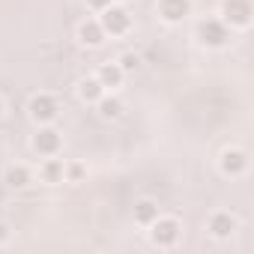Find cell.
Masks as SVG:
<instances>
[{
	"label": "cell",
	"mask_w": 254,
	"mask_h": 254,
	"mask_svg": "<svg viewBox=\"0 0 254 254\" xmlns=\"http://www.w3.org/2000/svg\"><path fill=\"white\" fill-rule=\"evenodd\" d=\"M153 230H150V239H153V245H159V248H171V245H177V239H180V221L177 218H156L153 224H150Z\"/></svg>",
	"instance_id": "obj_3"
},
{
	"label": "cell",
	"mask_w": 254,
	"mask_h": 254,
	"mask_svg": "<svg viewBox=\"0 0 254 254\" xmlns=\"http://www.w3.org/2000/svg\"><path fill=\"white\" fill-rule=\"evenodd\" d=\"M102 93H105V87L99 84V78H84V81L78 84V96H81L84 102H99Z\"/></svg>",
	"instance_id": "obj_13"
},
{
	"label": "cell",
	"mask_w": 254,
	"mask_h": 254,
	"mask_svg": "<svg viewBox=\"0 0 254 254\" xmlns=\"http://www.w3.org/2000/svg\"><path fill=\"white\" fill-rule=\"evenodd\" d=\"M96 108H99V117H102V120H117V117L123 114V102H120L117 96H105V93H102V99L96 102Z\"/></svg>",
	"instance_id": "obj_12"
},
{
	"label": "cell",
	"mask_w": 254,
	"mask_h": 254,
	"mask_svg": "<svg viewBox=\"0 0 254 254\" xmlns=\"http://www.w3.org/2000/svg\"><path fill=\"white\" fill-rule=\"evenodd\" d=\"M27 183H30V168H24V165L6 168V186L9 189H24Z\"/></svg>",
	"instance_id": "obj_15"
},
{
	"label": "cell",
	"mask_w": 254,
	"mask_h": 254,
	"mask_svg": "<svg viewBox=\"0 0 254 254\" xmlns=\"http://www.w3.org/2000/svg\"><path fill=\"white\" fill-rule=\"evenodd\" d=\"M63 177H66V180H72V183H78V180L84 177V165H78V162L63 165Z\"/></svg>",
	"instance_id": "obj_18"
},
{
	"label": "cell",
	"mask_w": 254,
	"mask_h": 254,
	"mask_svg": "<svg viewBox=\"0 0 254 254\" xmlns=\"http://www.w3.org/2000/svg\"><path fill=\"white\" fill-rule=\"evenodd\" d=\"M0 117H3V105H0Z\"/></svg>",
	"instance_id": "obj_21"
},
{
	"label": "cell",
	"mask_w": 254,
	"mask_h": 254,
	"mask_svg": "<svg viewBox=\"0 0 254 254\" xmlns=\"http://www.w3.org/2000/svg\"><path fill=\"white\" fill-rule=\"evenodd\" d=\"M218 165H221V174H227V177H239V174L248 168V156H245L242 150H224Z\"/></svg>",
	"instance_id": "obj_9"
},
{
	"label": "cell",
	"mask_w": 254,
	"mask_h": 254,
	"mask_svg": "<svg viewBox=\"0 0 254 254\" xmlns=\"http://www.w3.org/2000/svg\"><path fill=\"white\" fill-rule=\"evenodd\" d=\"M111 3H114V0H87V6H90V9H96V12H102V9H108Z\"/></svg>",
	"instance_id": "obj_19"
},
{
	"label": "cell",
	"mask_w": 254,
	"mask_h": 254,
	"mask_svg": "<svg viewBox=\"0 0 254 254\" xmlns=\"http://www.w3.org/2000/svg\"><path fill=\"white\" fill-rule=\"evenodd\" d=\"M156 218H159V206H156L153 200H138V203H135V221H138V224H147V227H150Z\"/></svg>",
	"instance_id": "obj_14"
},
{
	"label": "cell",
	"mask_w": 254,
	"mask_h": 254,
	"mask_svg": "<svg viewBox=\"0 0 254 254\" xmlns=\"http://www.w3.org/2000/svg\"><path fill=\"white\" fill-rule=\"evenodd\" d=\"M42 180L45 183H60L63 180V162L54 159V156H48L45 165H42Z\"/></svg>",
	"instance_id": "obj_16"
},
{
	"label": "cell",
	"mask_w": 254,
	"mask_h": 254,
	"mask_svg": "<svg viewBox=\"0 0 254 254\" xmlns=\"http://www.w3.org/2000/svg\"><path fill=\"white\" fill-rule=\"evenodd\" d=\"M33 150L39 153V156H57L60 153V132H54V129H39L36 135H33Z\"/></svg>",
	"instance_id": "obj_8"
},
{
	"label": "cell",
	"mask_w": 254,
	"mask_h": 254,
	"mask_svg": "<svg viewBox=\"0 0 254 254\" xmlns=\"http://www.w3.org/2000/svg\"><path fill=\"white\" fill-rule=\"evenodd\" d=\"M78 39H81V45H87V48H99L102 42H105V30H102V24L99 21H84L81 27H78Z\"/></svg>",
	"instance_id": "obj_10"
},
{
	"label": "cell",
	"mask_w": 254,
	"mask_h": 254,
	"mask_svg": "<svg viewBox=\"0 0 254 254\" xmlns=\"http://www.w3.org/2000/svg\"><path fill=\"white\" fill-rule=\"evenodd\" d=\"M117 63H120V69H123V72H135V69L141 66V57L129 51V54H123V57H120Z\"/></svg>",
	"instance_id": "obj_17"
},
{
	"label": "cell",
	"mask_w": 254,
	"mask_h": 254,
	"mask_svg": "<svg viewBox=\"0 0 254 254\" xmlns=\"http://www.w3.org/2000/svg\"><path fill=\"white\" fill-rule=\"evenodd\" d=\"M221 21L227 27H248L251 24V3L248 0H224L221 3Z\"/></svg>",
	"instance_id": "obj_4"
},
{
	"label": "cell",
	"mask_w": 254,
	"mask_h": 254,
	"mask_svg": "<svg viewBox=\"0 0 254 254\" xmlns=\"http://www.w3.org/2000/svg\"><path fill=\"white\" fill-rule=\"evenodd\" d=\"M27 111H30V120H36V123H51V120H57L60 105H57V99H54L51 93H36V96L30 99Z\"/></svg>",
	"instance_id": "obj_5"
},
{
	"label": "cell",
	"mask_w": 254,
	"mask_h": 254,
	"mask_svg": "<svg viewBox=\"0 0 254 254\" xmlns=\"http://www.w3.org/2000/svg\"><path fill=\"white\" fill-rule=\"evenodd\" d=\"M99 24H102V30H105V36L111 33V36H123V33H129L132 30V15H129V9H123V6H108V9H102L99 12Z\"/></svg>",
	"instance_id": "obj_1"
},
{
	"label": "cell",
	"mask_w": 254,
	"mask_h": 254,
	"mask_svg": "<svg viewBox=\"0 0 254 254\" xmlns=\"http://www.w3.org/2000/svg\"><path fill=\"white\" fill-rule=\"evenodd\" d=\"M206 227H209V233L215 236V239H227V236H233L236 233V227H239V221H236V215H230V212H212L209 215V221H206Z\"/></svg>",
	"instance_id": "obj_7"
},
{
	"label": "cell",
	"mask_w": 254,
	"mask_h": 254,
	"mask_svg": "<svg viewBox=\"0 0 254 254\" xmlns=\"http://www.w3.org/2000/svg\"><path fill=\"white\" fill-rule=\"evenodd\" d=\"M96 78H99V84L105 87V90H114V87H120L123 84V78H126V72L120 69V63H102L99 66V72H96Z\"/></svg>",
	"instance_id": "obj_11"
},
{
	"label": "cell",
	"mask_w": 254,
	"mask_h": 254,
	"mask_svg": "<svg viewBox=\"0 0 254 254\" xmlns=\"http://www.w3.org/2000/svg\"><path fill=\"white\" fill-rule=\"evenodd\" d=\"M123 3H129V0H123Z\"/></svg>",
	"instance_id": "obj_22"
},
{
	"label": "cell",
	"mask_w": 254,
	"mask_h": 254,
	"mask_svg": "<svg viewBox=\"0 0 254 254\" xmlns=\"http://www.w3.org/2000/svg\"><path fill=\"white\" fill-rule=\"evenodd\" d=\"M197 39H200V45H206V48H221V45H227V39H230V27H227L221 18H203V21L197 24Z\"/></svg>",
	"instance_id": "obj_2"
},
{
	"label": "cell",
	"mask_w": 254,
	"mask_h": 254,
	"mask_svg": "<svg viewBox=\"0 0 254 254\" xmlns=\"http://www.w3.org/2000/svg\"><path fill=\"white\" fill-rule=\"evenodd\" d=\"M189 12H191V0H159V18L168 24L186 21Z\"/></svg>",
	"instance_id": "obj_6"
},
{
	"label": "cell",
	"mask_w": 254,
	"mask_h": 254,
	"mask_svg": "<svg viewBox=\"0 0 254 254\" xmlns=\"http://www.w3.org/2000/svg\"><path fill=\"white\" fill-rule=\"evenodd\" d=\"M6 239H9V227H6V224H3V221H0V245H3V242H6Z\"/></svg>",
	"instance_id": "obj_20"
}]
</instances>
